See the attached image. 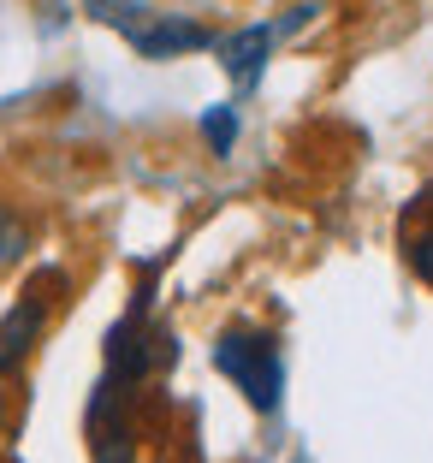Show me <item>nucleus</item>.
<instances>
[{"instance_id": "nucleus-1", "label": "nucleus", "mask_w": 433, "mask_h": 463, "mask_svg": "<svg viewBox=\"0 0 433 463\" xmlns=\"http://www.w3.org/2000/svg\"><path fill=\"white\" fill-rule=\"evenodd\" d=\"M214 368L249 398V404L261 410V416H268V410H279V392H285V356H279V345H273L268 333H256V327H231V333H220Z\"/></svg>"}, {"instance_id": "nucleus-2", "label": "nucleus", "mask_w": 433, "mask_h": 463, "mask_svg": "<svg viewBox=\"0 0 433 463\" xmlns=\"http://www.w3.org/2000/svg\"><path fill=\"white\" fill-rule=\"evenodd\" d=\"M54 286H60V273H42L36 286L6 309V321H0V374H18V368L30 363L42 327H48V309H54V298H48Z\"/></svg>"}, {"instance_id": "nucleus-3", "label": "nucleus", "mask_w": 433, "mask_h": 463, "mask_svg": "<svg viewBox=\"0 0 433 463\" xmlns=\"http://www.w3.org/2000/svg\"><path fill=\"white\" fill-rule=\"evenodd\" d=\"M131 48L143 60H173V54H190V48H214V36H208L196 18H178V13H149L143 24L131 30Z\"/></svg>"}, {"instance_id": "nucleus-4", "label": "nucleus", "mask_w": 433, "mask_h": 463, "mask_svg": "<svg viewBox=\"0 0 433 463\" xmlns=\"http://www.w3.org/2000/svg\"><path fill=\"white\" fill-rule=\"evenodd\" d=\"M273 36H279L273 24H244V30H231V36L214 42V54H220V66H226V78L238 83L244 96L261 83V66H268V54H273Z\"/></svg>"}, {"instance_id": "nucleus-5", "label": "nucleus", "mask_w": 433, "mask_h": 463, "mask_svg": "<svg viewBox=\"0 0 433 463\" xmlns=\"http://www.w3.org/2000/svg\"><path fill=\"white\" fill-rule=\"evenodd\" d=\"M24 250H30V220L13 203H0V268H13Z\"/></svg>"}, {"instance_id": "nucleus-6", "label": "nucleus", "mask_w": 433, "mask_h": 463, "mask_svg": "<svg viewBox=\"0 0 433 463\" xmlns=\"http://www.w3.org/2000/svg\"><path fill=\"white\" fill-rule=\"evenodd\" d=\"M202 137L214 155H231V143H238V108H208L202 113Z\"/></svg>"}, {"instance_id": "nucleus-7", "label": "nucleus", "mask_w": 433, "mask_h": 463, "mask_svg": "<svg viewBox=\"0 0 433 463\" xmlns=\"http://www.w3.org/2000/svg\"><path fill=\"white\" fill-rule=\"evenodd\" d=\"M409 268H416V279H421V286H433V226L409 238Z\"/></svg>"}]
</instances>
